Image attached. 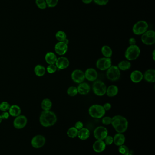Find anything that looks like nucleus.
Wrapping results in <instances>:
<instances>
[{
  "label": "nucleus",
  "mask_w": 155,
  "mask_h": 155,
  "mask_svg": "<svg viewBox=\"0 0 155 155\" xmlns=\"http://www.w3.org/2000/svg\"><path fill=\"white\" fill-rule=\"evenodd\" d=\"M108 130L105 127L99 126L94 131V136L97 140H103L108 136Z\"/></svg>",
  "instance_id": "nucleus-10"
},
{
  "label": "nucleus",
  "mask_w": 155,
  "mask_h": 155,
  "mask_svg": "<svg viewBox=\"0 0 155 155\" xmlns=\"http://www.w3.org/2000/svg\"><path fill=\"white\" fill-rule=\"evenodd\" d=\"M148 24L144 21H140L136 23L132 28V31L136 35H142L147 31Z\"/></svg>",
  "instance_id": "nucleus-6"
},
{
  "label": "nucleus",
  "mask_w": 155,
  "mask_h": 155,
  "mask_svg": "<svg viewBox=\"0 0 155 155\" xmlns=\"http://www.w3.org/2000/svg\"><path fill=\"white\" fill-rule=\"evenodd\" d=\"M63 42L65 43L66 44H68L69 42V40H68V39H66V40H65L63 41Z\"/></svg>",
  "instance_id": "nucleus-46"
},
{
  "label": "nucleus",
  "mask_w": 155,
  "mask_h": 155,
  "mask_svg": "<svg viewBox=\"0 0 155 155\" xmlns=\"http://www.w3.org/2000/svg\"><path fill=\"white\" fill-rule=\"evenodd\" d=\"M78 130L75 127H71L68 130L67 135L69 137L74 138L78 136Z\"/></svg>",
  "instance_id": "nucleus-30"
},
{
  "label": "nucleus",
  "mask_w": 155,
  "mask_h": 155,
  "mask_svg": "<svg viewBox=\"0 0 155 155\" xmlns=\"http://www.w3.org/2000/svg\"><path fill=\"white\" fill-rule=\"evenodd\" d=\"M56 38L59 42H63L67 39V34L63 31H58L56 33Z\"/></svg>",
  "instance_id": "nucleus-31"
},
{
  "label": "nucleus",
  "mask_w": 155,
  "mask_h": 155,
  "mask_svg": "<svg viewBox=\"0 0 155 155\" xmlns=\"http://www.w3.org/2000/svg\"><path fill=\"white\" fill-rule=\"evenodd\" d=\"M119 152L122 155H125L127 153H129V150L126 145H122L119 146L118 149Z\"/></svg>",
  "instance_id": "nucleus-35"
},
{
  "label": "nucleus",
  "mask_w": 155,
  "mask_h": 155,
  "mask_svg": "<svg viewBox=\"0 0 155 155\" xmlns=\"http://www.w3.org/2000/svg\"><path fill=\"white\" fill-rule=\"evenodd\" d=\"M85 79L91 82L95 81L98 77V73L97 70L93 68H89L85 71Z\"/></svg>",
  "instance_id": "nucleus-15"
},
{
  "label": "nucleus",
  "mask_w": 155,
  "mask_h": 155,
  "mask_svg": "<svg viewBox=\"0 0 155 155\" xmlns=\"http://www.w3.org/2000/svg\"><path fill=\"white\" fill-rule=\"evenodd\" d=\"M71 77L74 82L77 83H81L85 79L84 73L80 69L74 70L71 73Z\"/></svg>",
  "instance_id": "nucleus-12"
},
{
  "label": "nucleus",
  "mask_w": 155,
  "mask_h": 155,
  "mask_svg": "<svg viewBox=\"0 0 155 155\" xmlns=\"http://www.w3.org/2000/svg\"><path fill=\"white\" fill-rule=\"evenodd\" d=\"M106 145L103 140H97L93 145V149L97 153H101L105 150Z\"/></svg>",
  "instance_id": "nucleus-19"
},
{
  "label": "nucleus",
  "mask_w": 155,
  "mask_h": 155,
  "mask_svg": "<svg viewBox=\"0 0 155 155\" xmlns=\"http://www.w3.org/2000/svg\"><path fill=\"white\" fill-rule=\"evenodd\" d=\"M101 53L103 56L107 58H110L112 55V50L110 47L108 45H104L101 48Z\"/></svg>",
  "instance_id": "nucleus-29"
},
{
  "label": "nucleus",
  "mask_w": 155,
  "mask_h": 155,
  "mask_svg": "<svg viewBox=\"0 0 155 155\" xmlns=\"http://www.w3.org/2000/svg\"><path fill=\"white\" fill-rule=\"evenodd\" d=\"M46 139L44 136L38 135L35 136L31 140V144L35 148H40L45 145Z\"/></svg>",
  "instance_id": "nucleus-13"
},
{
  "label": "nucleus",
  "mask_w": 155,
  "mask_h": 155,
  "mask_svg": "<svg viewBox=\"0 0 155 155\" xmlns=\"http://www.w3.org/2000/svg\"><path fill=\"white\" fill-rule=\"evenodd\" d=\"M103 107L106 111H109L111 108V105L109 102H106L103 105Z\"/></svg>",
  "instance_id": "nucleus-43"
},
{
  "label": "nucleus",
  "mask_w": 155,
  "mask_h": 155,
  "mask_svg": "<svg viewBox=\"0 0 155 155\" xmlns=\"http://www.w3.org/2000/svg\"><path fill=\"white\" fill-rule=\"evenodd\" d=\"M34 72L35 74L38 77H42L46 73V69L42 65L38 64L36 65L34 68Z\"/></svg>",
  "instance_id": "nucleus-27"
},
{
  "label": "nucleus",
  "mask_w": 155,
  "mask_h": 155,
  "mask_svg": "<svg viewBox=\"0 0 155 155\" xmlns=\"http://www.w3.org/2000/svg\"><path fill=\"white\" fill-rule=\"evenodd\" d=\"M89 115L95 118H102L106 113V111L103 106L99 104H94L90 107L88 110Z\"/></svg>",
  "instance_id": "nucleus-4"
},
{
  "label": "nucleus",
  "mask_w": 155,
  "mask_h": 155,
  "mask_svg": "<svg viewBox=\"0 0 155 155\" xmlns=\"http://www.w3.org/2000/svg\"><path fill=\"white\" fill-rule=\"evenodd\" d=\"M118 93V88L116 85H111L109 86L107 89L106 94L109 97L116 96Z\"/></svg>",
  "instance_id": "nucleus-24"
},
{
  "label": "nucleus",
  "mask_w": 155,
  "mask_h": 155,
  "mask_svg": "<svg viewBox=\"0 0 155 155\" xmlns=\"http://www.w3.org/2000/svg\"><path fill=\"white\" fill-rule=\"evenodd\" d=\"M111 124L118 133H124L127 129V120L121 115H116L112 118Z\"/></svg>",
  "instance_id": "nucleus-2"
},
{
  "label": "nucleus",
  "mask_w": 155,
  "mask_h": 155,
  "mask_svg": "<svg viewBox=\"0 0 155 155\" xmlns=\"http://www.w3.org/2000/svg\"><path fill=\"white\" fill-rule=\"evenodd\" d=\"M78 90L77 87L74 86L70 87L67 90V93L71 97H74L78 94Z\"/></svg>",
  "instance_id": "nucleus-32"
},
{
  "label": "nucleus",
  "mask_w": 155,
  "mask_h": 155,
  "mask_svg": "<svg viewBox=\"0 0 155 155\" xmlns=\"http://www.w3.org/2000/svg\"><path fill=\"white\" fill-rule=\"evenodd\" d=\"M45 1L47 3V6L50 8L55 7L58 2V0H45Z\"/></svg>",
  "instance_id": "nucleus-37"
},
{
  "label": "nucleus",
  "mask_w": 155,
  "mask_h": 155,
  "mask_svg": "<svg viewBox=\"0 0 155 155\" xmlns=\"http://www.w3.org/2000/svg\"><path fill=\"white\" fill-rule=\"evenodd\" d=\"M36 4L40 9L43 10L47 8V5L45 0H36Z\"/></svg>",
  "instance_id": "nucleus-34"
},
{
  "label": "nucleus",
  "mask_w": 155,
  "mask_h": 155,
  "mask_svg": "<svg viewBox=\"0 0 155 155\" xmlns=\"http://www.w3.org/2000/svg\"><path fill=\"white\" fill-rule=\"evenodd\" d=\"M68 50V44L63 42H58L55 46V51L57 54L63 55L67 53Z\"/></svg>",
  "instance_id": "nucleus-16"
},
{
  "label": "nucleus",
  "mask_w": 155,
  "mask_h": 155,
  "mask_svg": "<svg viewBox=\"0 0 155 155\" xmlns=\"http://www.w3.org/2000/svg\"><path fill=\"white\" fill-rule=\"evenodd\" d=\"M141 41L146 45H152L155 43V32L153 30L147 31L142 34Z\"/></svg>",
  "instance_id": "nucleus-8"
},
{
  "label": "nucleus",
  "mask_w": 155,
  "mask_h": 155,
  "mask_svg": "<svg viewBox=\"0 0 155 155\" xmlns=\"http://www.w3.org/2000/svg\"><path fill=\"white\" fill-rule=\"evenodd\" d=\"M129 43L130 45H135L136 44V40L135 38H131L129 40Z\"/></svg>",
  "instance_id": "nucleus-44"
},
{
  "label": "nucleus",
  "mask_w": 155,
  "mask_h": 155,
  "mask_svg": "<svg viewBox=\"0 0 155 155\" xmlns=\"http://www.w3.org/2000/svg\"><path fill=\"white\" fill-rule=\"evenodd\" d=\"M52 103L50 99L45 98L41 103V107L43 111H50L52 108Z\"/></svg>",
  "instance_id": "nucleus-26"
},
{
  "label": "nucleus",
  "mask_w": 155,
  "mask_h": 155,
  "mask_svg": "<svg viewBox=\"0 0 155 155\" xmlns=\"http://www.w3.org/2000/svg\"><path fill=\"white\" fill-rule=\"evenodd\" d=\"M125 137L122 133H118L113 137V142L117 146H119L123 145L125 143Z\"/></svg>",
  "instance_id": "nucleus-21"
},
{
  "label": "nucleus",
  "mask_w": 155,
  "mask_h": 155,
  "mask_svg": "<svg viewBox=\"0 0 155 155\" xmlns=\"http://www.w3.org/2000/svg\"><path fill=\"white\" fill-rule=\"evenodd\" d=\"M96 4L100 5H104L108 3L109 0H93Z\"/></svg>",
  "instance_id": "nucleus-40"
},
{
  "label": "nucleus",
  "mask_w": 155,
  "mask_h": 155,
  "mask_svg": "<svg viewBox=\"0 0 155 155\" xmlns=\"http://www.w3.org/2000/svg\"><path fill=\"white\" fill-rule=\"evenodd\" d=\"M93 0H82V2L86 4H88L91 3L92 2Z\"/></svg>",
  "instance_id": "nucleus-45"
},
{
  "label": "nucleus",
  "mask_w": 155,
  "mask_h": 155,
  "mask_svg": "<svg viewBox=\"0 0 155 155\" xmlns=\"http://www.w3.org/2000/svg\"><path fill=\"white\" fill-rule=\"evenodd\" d=\"M58 68L55 64H49L47 68V71L49 73H53L57 71Z\"/></svg>",
  "instance_id": "nucleus-36"
},
{
  "label": "nucleus",
  "mask_w": 155,
  "mask_h": 155,
  "mask_svg": "<svg viewBox=\"0 0 155 155\" xmlns=\"http://www.w3.org/2000/svg\"><path fill=\"white\" fill-rule=\"evenodd\" d=\"M2 120L3 119H2V117L1 115H0V123L2 122Z\"/></svg>",
  "instance_id": "nucleus-48"
},
{
  "label": "nucleus",
  "mask_w": 155,
  "mask_h": 155,
  "mask_svg": "<svg viewBox=\"0 0 155 155\" xmlns=\"http://www.w3.org/2000/svg\"><path fill=\"white\" fill-rule=\"evenodd\" d=\"M132 155V154H130V153H127V154H125V155Z\"/></svg>",
  "instance_id": "nucleus-49"
},
{
  "label": "nucleus",
  "mask_w": 155,
  "mask_h": 155,
  "mask_svg": "<svg viewBox=\"0 0 155 155\" xmlns=\"http://www.w3.org/2000/svg\"><path fill=\"white\" fill-rule=\"evenodd\" d=\"M28 123V119L24 115H20L16 117L13 121V126L18 129L23 128Z\"/></svg>",
  "instance_id": "nucleus-11"
},
{
  "label": "nucleus",
  "mask_w": 155,
  "mask_h": 155,
  "mask_svg": "<svg viewBox=\"0 0 155 155\" xmlns=\"http://www.w3.org/2000/svg\"><path fill=\"white\" fill-rule=\"evenodd\" d=\"M21 110L20 107L17 105H12L9 109V113L12 117H17L21 115Z\"/></svg>",
  "instance_id": "nucleus-23"
},
{
  "label": "nucleus",
  "mask_w": 155,
  "mask_h": 155,
  "mask_svg": "<svg viewBox=\"0 0 155 155\" xmlns=\"http://www.w3.org/2000/svg\"><path fill=\"white\" fill-rule=\"evenodd\" d=\"M2 117V119H8L9 118L10 114L8 111H3L2 114H1Z\"/></svg>",
  "instance_id": "nucleus-42"
},
{
  "label": "nucleus",
  "mask_w": 155,
  "mask_h": 155,
  "mask_svg": "<svg viewBox=\"0 0 155 155\" xmlns=\"http://www.w3.org/2000/svg\"><path fill=\"white\" fill-rule=\"evenodd\" d=\"M155 50H154L153 51V53H152V57H153V59L154 60H155Z\"/></svg>",
  "instance_id": "nucleus-47"
},
{
  "label": "nucleus",
  "mask_w": 155,
  "mask_h": 155,
  "mask_svg": "<svg viewBox=\"0 0 155 155\" xmlns=\"http://www.w3.org/2000/svg\"><path fill=\"white\" fill-rule=\"evenodd\" d=\"M107 78L110 80L116 81L118 80L120 77V70L117 66L111 65L106 72Z\"/></svg>",
  "instance_id": "nucleus-5"
},
{
  "label": "nucleus",
  "mask_w": 155,
  "mask_h": 155,
  "mask_svg": "<svg viewBox=\"0 0 155 155\" xmlns=\"http://www.w3.org/2000/svg\"><path fill=\"white\" fill-rule=\"evenodd\" d=\"M130 79L134 83H139L143 79V74L140 71L134 70L131 72L130 75Z\"/></svg>",
  "instance_id": "nucleus-17"
},
{
  "label": "nucleus",
  "mask_w": 155,
  "mask_h": 155,
  "mask_svg": "<svg viewBox=\"0 0 155 155\" xmlns=\"http://www.w3.org/2000/svg\"><path fill=\"white\" fill-rule=\"evenodd\" d=\"M46 62L49 64H55L57 61V57L54 53L49 52L46 53L45 57Z\"/></svg>",
  "instance_id": "nucleus-25"
},
{
  "label": "nucleus",
  "mask_w": 155,
  "mask_h": 155,
  "mask_svg": "<svg viewBox=\"0 0 155 155\" xmlns=\"http://www.w3.org/2000/svg\"><path fill=\"white\" fill-rule=\"evenodd\" d=\"M143 78L144 79L149 82H155V70L153 69L147 70L144 75Z\"/></svg>",
  "instance_id": "nucleus-18"
},
{
  "label": "nucleus",
  "mask_w": 155,
  "mask_h": 155,
  "mask_svg": "<svg viewBox=\"0 0 155 155\" xmlns=\"http://www.w3.org/2000/svg\"><path fill=\"white\" fill-rule=\"evenodd\" d=\"M69 63V61L68 58L61 56L57 59L55 65L59 69H64L68 67Z\"/></svg>",
  "instance_id": "nucleus-14"
},
{
  "label": "nucleus",
  "mask_w": 155,
  "mask_h": 155,
  "mask_svg": "<svg viewBox=\"0 0 155 155\" xmlns=\"http://www.w3.org/2000/svg\"><path fill=\"white\" fill-rule=\"evenodd\" d=\"M75 128H77L78 130L81 129L83 128V124L81 121H78L76 122L75 125Z\"/></svg>",
  "instance_id": "nucleus-41"
},
{
  "label": "nucleus",
  "mask_w": 155,
  "mask_h": 155,
  "mask_svg": "<svg viewBox=\"0 0 155 155\" xmlns=\"http://www.w3.org/2000/svg\"><path fill=\"white\" fill-rule=\"evenodd\" d=\"M10 105L7 102L4 101L0 103V110L6 111L9 110L10 108Z\"/></svg>",
  "instance_id": "nucleus-33"
},
{
  "label": "nucleus",
  "mask_w": 155,
  "mask_h": 155,
  "mask_svg": "<svg viewBox=\"0 0 155 155\" xmlns=\"http://www.w3.org/2000/svg\"><path fill=\"white\" fill-rule=\"evenodd\" d=\"M104 140L106 145H110L113 142V138L111 136H107L104 139Z\"/></svg>",
  "instance_id": "nucleus-39"
},
{
  "label": "nucleus",
  "mask_w": 155,
  "mask_h": 155,
  "mask_svg": "<svg viewBox=\"0 0 155 155\" xmlns=\"http://www.w3.org/2000/svg\"><path fill=\"white\" fill-rule=\"evenodd\" d=\"M78 92L81 95H87L90 91V87L87 83L81 82L77 88Z\"/></svg>",
  "instance_id": "nucleus-20"
},
{
  "label": "nucleus",
  "mask_w": 155,
  "mask_h": 155,
  "mask_svg": "<svg viewBox=\"0 0 155 155\" xmlns=\"http://www.w3.org/2000/svg\"><path fill=\"white\" fill-rule=\"evenodd\" d=\"M107 86L104 82L101 81L94 82L92 86L93 92L98 96H103L106 93Z\"/></svg>",
  "instance_id": "nucleus-7"
},
{
  "label": "nucleus",
  "mask_w": 155,
  "mask_h": 155,
  "mask_svg": "<svg viewBox=\"0 0 155 155\" xmlns=\"http://www.w3.org/2000/svg\"><path fill=\"white\" fill-rule=\"evenodd\" d=\"M111 121H112V118L110 117H105L102 118V123L104 125H109L111 124Z\"/></svg>",
  "instance_id": "nucleus-38"
},
{
  "label": "nucleus",
  "mask_w": 155,
  "mask_h": 155,
  "mask_svg": "<svg viewBox=\"0 0 155 155\" xmlns=\"http://www.w3.org/2000/svg\"><path fill=\"white\" fill-rule=\"evenodd\" d=\"M140 53V49L137 45H130L125 52V57L128 60H134L139 56Z\"/></svg>",
  "instance_id": "nucleus-3"
},
{
  "label": "nucleus",
  "mask_w": 155,
  "mask_h": 155,
  "mask_svg": "<svg viewBox=\"0 0 155 155\" xmlns=\"http://www.w3.org/2000/svg\"><path fill=\"white\" fill-rule=\"evenodd\" d=\"M39 121L43 127H51L57 122V117L56 114L51 111H43L40 116Z\"/></svg>",
  "instance_id": "nucleus-1"
},
{
  "label": "nucleus",
  "mask_w": 155,
  "mask_h": 155,
  "mask_svg": "<svg viewBox=\"0 0 155 155\" xmlns=\"http://www.w3.org/2000/svg\"><path fill=\"white\" fill-rule=\"evenodd\" d=\"M112 64L111 59L110 58H100L96 63V66L99 69L101 70L104 71L107 70Z\"/></svg>",
  "instance_id": "nucleus-9"
},
{
  "label": "nucleus",
  "mask_w": 155,
  "mask_h": 155,
  "mask_svg": "<svg viewBox=\"0 0 155 155\" xmlns=\"http://www.w3.org/2000/svg\"><path fill=\"white\" fill-rule=\"evenodd\" d=\"M117 67L120 70L126 71L130 69L131 67V63L129 61H121L118 63Z\"/></svg>",
  "instance_id": "nucleus-28"
},
{
  "label": "nucleus",
  "mask_w": 155,
  "mask_h": 155,
  "mask_svg": "<svg viewBox=\"0 0 155 155\" xmlns=\"http://www.w3.org/2000/svg\"><path fill=\"white\" fill-rule=\"evenodd\" d=\"M90 132L89 130L86 128H82L79 130L78 131V137L82 140H86L89 137Z\"/></svg>",
  "instance_id": "nucleus-22"
}]
</instances>
